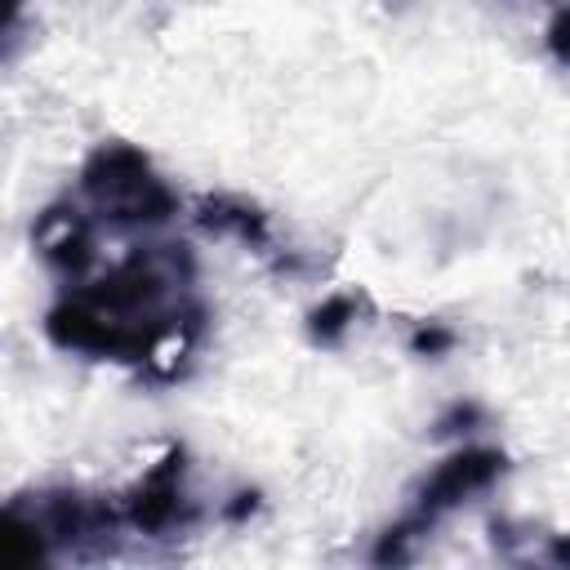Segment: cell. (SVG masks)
Wrapping results in <instances>:
<instances>
[{
    "instance_id": "5b68a950",
    "label": "cell",
    "mask_w": 570,
    "mask_h": 570,
    "mask_svg": "<svg viewBox=\"0 0 570 570\" xmlns=\"http://www.w3.org/2000/svg\"><path fill=\"white\" fill-rule=\"evenodd\" d=\"M94 240H98V223L89 218L85 205H71V200L49 205L36 223V249L62 276H80L94 263Z\"/></svg>"
},
{
    "instance_id": "7a4b0ae2",
    "label": "cell",
    "mask_w": 570,
    "mask_h": 570,
    "mask_svg": "<svg viewBox=\"0 0 570 570\" xmlns=\"http://www.w3.org/2000/svg\"><path fill=\"white\" fill-rule=\"evenodd\" d=\"M80 205L94 223L147 232L178 214V191L134 142H98L80 165Z\"/></svg>"
},
{
    "instance_id": "3957f363",
    "label": "cell",
    "mask_w": 570,
    "mask_h": 570,
    "mask_svg": "<svg viewBox=\"0 0 570 570\" xmlns=\"http://www.w3.org/2000/svg\"><path fill=\"white\" fill-rule=\"evenodd\" d=\"M503 468H508V459L494 445H468V450H454L450 459H441L423 476V485L414 490L410 512L396 525L383 530V539L374 548V561H410L414 557V539H423L445 512L463 508L472 494L490 490L503 476Z\"/></svg>"
},
{
    "instance_id": "6da1fadb",
    "label": "cell",
    "mask_w": 570,
    "mask_h": 570,
    "mask_svg": "<svg viewBox=\"0 0 570 570\" xmlns=\"http://www.w3.org/2000/svg\"><path fill=\"white\" fill-rule=\"evenodd\" d=\"M45 334L62 352L174 379L205 334L187 245H142L125 254L107 276L62 294L45 316Z\"/></svg>"
},
{
    "instance_id": "30bf717a",
    "label": "cell",
    "mask_w": 570,
    "mask_h": 570,
    "mask_svg": "<svg viewBox=\"0 0 570 570\" xmlns=\"http://www.w3.org/2000/svg\"><path fill=\"white\" fill-rule=\"evenodd\" d=\"M552 561H570V534H566V539H557V548H552Z\"/></svg>"
},
{
    "instance_id": "52a82bcc",
    "label": "cell",
    "mask_w": 570,
    "mask_h": 570,
    "mask_svg": "<svg viewBox=\"0 0 570 570\" xmlns=\"http://www.w3.org/2000/svg\"><path fill=\"white\" fill-rule=\"evenodd\" d=\"M365 307V298L361 294H352V289H343V294H330L312 316H307V334L316 338V343H325V347H334L347 330H352V321H356V312Z\"/></svg>"
},
{
    "instance_id": "277c9868",
    "label": "cell",
    "mask_w": 570,
    "mask_h": 570,
    "mask_svg": "<svg viewBox=\"0 0 570 570\" xmlns=\"http://www.w3.org/2000/svg\"><path fill=\"white\" fill-rule=\"evenodd\" d=\"M187 463L183 450H169L160 463H151L129 494H120V525L134 534H174L196 521V503L187 494Z\"/></svg>"
},
{
    "instance_id": "9c48e42d",
    "label": "cell",
    "mask_w": 570,
    "mask_h": 570,
    "mask_svg": "<svg viewBox=\"0 0 570 570\" xmlns=\"http://www.w3.org/2000/svg\"><path fill=\"white\" fill-rule=\"evenodd\" d=\"M454 338H450V330H423L419 338H414V347L419 352H441V347H450Z\"/></svg>"
},
{
    "instance_id": "8992f818",
    "label": "cell",
    "mask_w": 570,
    "mask_h": 570,
    "mask_svg": "<svg viewBox=\"0 0 570 570\" xmlns=\"http://www.w3.org/2000/svg\"><path fill=\"white\" fill-rule=\"evenodd\" d=\"M196 223H200L205 232H214V236L240 240V245L254 249V254H281V249H276V236H272V218H267L258 205L240 200V196H205V200L196 205Z\"/></svg>"
},
{
    "instance_id": "ba28073f",
    "label": "cell",
    "mask_w": 570,
    "mask_h": 570,
    "mask_svg": "<svg viewBox=\"0 0 570 570\" xmlns=\"http://www.w3.org/2000/svg\"><path fill=\"white\" fill-rule=\"evenodd\" d=\"M548 49L570 67V4L548 22Z\"/></svg>"
}]
</instances>
